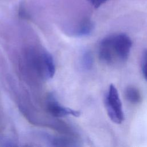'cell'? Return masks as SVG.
<instances>
[{"instance_id":"cell-1","label":"cell","mask_w":147,"mask_h":147,"mask_svg":"<svg viewBox=\"0 0 147 147\" xmlns=\"http://www.w3.org/2000/svg\"><path fill=\"white\" fill-rule=\"evenodd\" d=\"M131 45V40L125 33L109 35L100 42L99 57L108 65L124 63L128 59Z\"/></svg>"},{"instance_id":"cell-2","label":"cell","mask_w":147,"mask_h":147,"mask_svg":"<svg viewBox=\"0 0 147 147\" xmlns=\"http://www.w3.org/2000/svg\"><path fill=\"white\" fill-rule=\"evenodd\" d=\"M107 114L110 120L115 123L121 124L124 120L122 105L116 87L110 84L105 99Z\"/></svg>"},{"instance_id":"cell-3","label":"cell","mask_w":147,"mask_h":147,"mask_svg":"<svg viewBox=\"0 0 147 147\" xmlns=\"http://www.w3.org/2000/svg\"><path fill=\"white\" fill-rule=\"evenodd\" d=\"M34 55L32 64L38 74L45 79L52 78L55 72V66L52 56L45 51L34 53Z\"/></svg>"},{"instance_id":"cell-4","label":"cell","mask_w":147,"mask_h":147,"mask_svg":"<svg viewBox=\"0 0 147 147\" xmlns=\"http://www.w3.org/2000/svg\"><path fill=\"white\" fill-rule=\"evenodd\" d=\"M46 109L50 114L57 117H63L68 115H72L78 117L80 114L78 111L72 110L61 106L52 97L49 98L47 102Z\"/></svg>"},{"instance_id":"cell-5","label":"cell","mask_w":147,"mask_h":147,"mask_svg":"<svg viewBox=\"0 0 147 147\" xmlns=\"http://www.w3.org/2000/svg\"><path fill=\"white\" fill-rule=\"evenodd\" d=\"M126 99L131 104H138L142 100V96L139 90L134 86H129L125 90Z\"/></svg>"},{"instance_id":"cell-6","label":"cell","mask_w":147,"mask_h":147,"mask_svg":"<svg viewBox=\"0 0 147 147\" xmlns=\"http://www.w3.org/2000/svg\"><path fill=\"white\" fill-rule=\"evenodd\" d=\"M92 28L93 25L91 20L85 18L80 22L77 33L79 36L87 35L91 32Z\"/></svg>"},{"instance_id":"cell-7","label":"cell","mask_w":147,"mask_h":147,"mask_svg":"<svg viewBox=\"0 0 147 147\" xmlns=\"http://www.w3.org/2000/svg\"><path fill=\"white\" fill-rule=\"evenodd\" d=\"M142 72L144 77L147 80V49H145L142 53Z\"/></svg>"},{"instance_id":"cell-8","label":"cell","mask_w":147,"mask_h":147,"mask_svg":"<svg viewBox=\"0 0 147 147\" xmlns=\"http://www.w3.org/2000/svg\"><path fill=\"white\" fill-rule=\"evenodd\" d=\"M94 8L97 9L109 0H87Z\"/></svg>"}]
</instances>
